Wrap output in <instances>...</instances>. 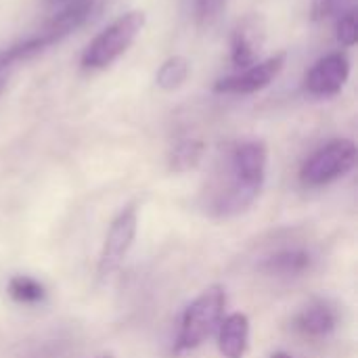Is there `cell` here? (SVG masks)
Instances as JSON below:
<instances>
[{
  "instance_id": "obj_1",
  "label": "cell",
  "mask_w": 358,
  "mask_h": 358,
  "mask_svg": "<svg viewBox=\"0 0 358 358\" xmlns=\"http://www.w3.org/2000/svg\"><path fill=\"white\" fill-rule=\"evenodd\" d=\"M268 149L262 141H248L235 147L231 155V182L214 201V214L229 218L245 212L260 195L266 180Z\"/></svg>"
},
{
  "instance_id": "obj_14",
  "label": "cell",
  "mask_w": 358,
  "mask_h": 358,
  "mask_svg": "<svg viewBox=\"0 0 358 358\" xmlns=\"http://www.w3.org/2000/svg\"><path fill=\"white\" fill-rule=\"evenodd\" d=\"M191 76V63L185 59V57H170L162 63L157 76H155V82L162 90H176L180 88Z\"/></svg>"
},
{
  "instance_id": "obj_17",
  "label": "cell",
  "mask_w": 358,
  "mask_h": 358,
  "mask_svg": "<svg viewBox=\"0 0 358 358\" xmlns=\"http://www.w3.org/2000/svg\"><path fill=\"white\" fill-rule=\"evenodd\" d=\"M48 4H52V6H63L65 2H69V0H46Z\"/></svg>"
},
{
  "instance_id": "obj_8",
  "label": "cell",
  "mask_w": 358,
  "mask_h": 358,
  "mask_svg": "<svg viewBox=\"0 0 358 358\" xmlns=\"http://www.w3.org/2000/svg\"><path fill=\"white\" fill-rule=\"evenodd\" d=\"M350 76V61L344 52H331L319 59L306 73V90L313 96H336L342 92Z\"/></svg>"
},
{
  "instance_id": "obj_11",
  "label": "cell",
  "mask_w": 358,
  "mask_h": 358,
  "mask_svg": "<svg viewBox=\"0 0 358 358\" xmlns=\"http://www.w3.org/2000/svg\"><path fill=\"white\" fill-rule=\"evenodd\" d=\"M313 266V256L306 250L300 248H287L279 250L273 256H268L262 264V268L273 277H300Z\"/></svg>"
},
{
  "instance_id": "obj_19",
  "label": "cell",
  "mask_w": 358,
  "mask_h": 358,
  "mask_svg": "<svg viewBox=\"0 0 358 358\" xmlns=\"http://www.w3.org/2000/svg\"><path fill=\"white\" fill-rule=\"evenodd\" d=\"M4 84H6V80H4V78L0 76V92H2V88H4Z\"/></svg>"
},
{
  "instance_id": "obj_6",
  "label": "cell",
  "mask_w": 358,
  "mask_h": 358,
  "mask_svg": "<svg viewBox=\"0 0 358 358\" xmlns=\"http://www.w3.org/2000/svg\"><path fill=\"white\" fill-rule=\"evenodd\" d=\"M287 55L277 52L264 61H258L250 67H245L241 73L220 78L214 84V92L218 94H252L262 88H266L285 67Z\"/></svg>"
},
{
  "instance_id": "obj_20",
  "label": "cell",
  "mask_w": 358,
  "mask_h": 358,
  "mask_svg": "<svg viewBox=\"0 0 358 358\" xmlns=\"http://www.w3.org/2000/svg\"><path fill=\"white\" fill-rule=\"evenodd\" d=\"M101 358H113V357H109V355H107V357H101Z\"/></svg>"
},
{
  "instance_id": "obj_5",
  "label": "cell",
  "mask_w": 358,
  "mask_h": 358,
  "mask_svg": "<svg viewBox=\"0 0 358 358\" xmlns=\"http://www.w3.org/2000/svg\"><path fill=\"white\" fill-rule=\"evenodd\" d=\"M138 229V212L136 206L124 208L109 227V233L103 243V252L99 258V275L109 277L128 256Z\"/></svg>"
},
{
  "instance_id": "obj_15",
  "label": "cell",
  "mask_w": 358,
  "mask_h": 358,
  "mask_svg": "<svg viewBox=\"0 0 358 358\" xmlns=\"http://www.w3.org/2000/svg\"><path fill=\"white\" fill-rule=\"evenodd\" d=\"M229 0H195V19L199 27L214 25L224 13Z\"/></svg>"
},
{
  "instance_id": "obj_16",
  "label": "cell",
  "mask_w": 358,
  "mask_h": 358,
  "mask_svg": "<svg viewBox=\"0 0 358 358\" xmlns=\"http://www.w3.org/2000/svg\"><path fill=\"white\" fill-rule=\"evenodd\" d=\"M338 40L342 46H355L358 42V17L357 10H346L338 21Z\"/></svg>"
},
{
  "instance_id": "obj_4",
  "label": "cell",
  "mask_w": 358,
  "mask_h": 358,
  "mask_svg": "<svg viewBox=\"0 0 358 358\" xmlns=\"http://www.w3.org/2000/svg\"><path fill=\"white\" fill-rule=\"evenodd\" d=\"M357 145L348 138H336L315 151L300 170V182L308 189L325 187L346 176L357 164Z\"/></svg>"
},
{
  "instance_id": "obj_18",
  "label": "cell",
  "mask_w": 358,
  "mask_h": 358,
  "mask_svg": "<svg viewBox=\"0 0 358 358\" xmlns=\"http://www.w3.org/2000/svg\"><path fill=\"white\" fill-rule=\"evenodd\" d=\"M271 358H294L292 355H285V352H277V355H273Z\"/></svg>"
},
{
  "instance_id": "obj_12",
  "label": "cell",
  "mask_w": 358,
  "mask_h": 358,
  "mask_svg": "<svg viewBox=\"0 0 358 358\" xmlns=\"http://www.w3.org/2000/svg\"><path fill=\"white\" fill-rule=\"evenodd\" d=\"M8 296L19 302V304H25V306H36V304H42L46 300V289L40 281H36L34 277H27V275H15L10 277L8 285Z\"/></svg>"
},
{
  "instance_id": "obj_9",
  "label": "cell",
  "mask_w": 358,
  "mask_h": 358,
  "mask_svg": "<svg viewBox=\"0 0 358 358\" xmlns=\"http://www.w3.org/2000/svg\"><path fill=\"white\" fill-rule=\"evenodd\" d=\"M294 325L306 338H327L338 327V310L329 302L317 300L300 310Z\"/></svg>"
},
{
  "instance_id": "obj_13",
  "label": "cell",
  "mask_w": 358,
  "mask_h": 358,
  "mask_svg": "<svg viewBox=\"0 0 358 358\" xmlns=\"http://www.w3.org/2000/svg\"><path fill=\"white\" fill-rule=\"evenodd\" d=\"M206 153V145L199 138H185L180 141L170 153V168L174 172H189L199 166Z\"/></svg>"
},
{
  "instance_id": "obj_2",
  "label": "cell",
  "mask_w": 358,
  "mask_h": 358,
  "mask_svg": "<svg viewBox=\"0 0 358 358\" xmlns=\"http://www.w3.org/2000/svg\"><path fill=\"white\" fill-rule=\"evenodd\" d=\"M145 25H147V15L143 10L124 13L86 46L82 55V67L90 71L107 69L134 44V40L141 36Z\"/></svg>"
},
{
  "instance_id": "obj_3",
  "label": "cell",
  "mask_w": 358,
  "mask_h": 358,
  "mask_svg": "<svg viewBox=\"0 0 358 358\" xmlns=\"http://www.w3.org/2000/svg\"><path fill=\"white\" fill-rule=\"evenodd\" d=\"M224 306L227 294L220 285H212L206 292H201L182 313L176 348L193 350L201 346L224 319Z\"/></svg>"
},
{
  "instance_id": "obj_10",
  "label": "cell",
  "mask_w": 358,
  "mask_h": 358,
  "mask_svg": "<svg viewBox=\"0 0 358 358\" xmlns=\"http://www.w3.org/2000/svg\"><path fill=\"white\" fill-rule=\"evenodd\" d=\"M250 344V319L243 313L224 317L218 325V348L224 358H243Z\"/></svg>"
},
{
  "instance_id": "obj_7",
  "label": "cell",
  "mask_w": 358,
  "mask_h": 358,
  "mask_svg": "<svg viewBox=\"0 0 358 358\" xmlns=\"http://www.w3.org/2000/svg\"><path fill=\"white\" fill-rule=\"evenodd\" d=\"M266 44V19L260 13L243 17L233 29L231 38V59L233 65L245 69L260 61Z\"/></svg>"
}]
</instances>
